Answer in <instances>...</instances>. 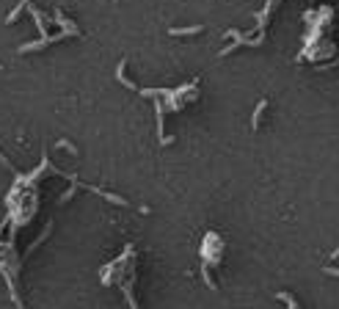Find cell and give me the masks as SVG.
<instances>
[{
  "mask_svg": "<svg viewBox=\"0 0 339 309\" xmlns=\"http://www.w3.org/2000/svg\"><path fill=\"white\" fill-rule=\"evenodd\" d=\"M204 25H188V28H168V33L171 36H196V33H201Z\"/></svg>",
  "mask_w": 339,
  "mask_h": 309,
  "instance_id": "obj_2",
  "label": "cell"
},
{
  "mask_svg": "<svg viewBox=\"0 0 339 309\" xmlns=\"http://www.w3.org/2000/svg\"><path fill=\"white\" fill-rule=\"evenodd\" d=\"M265 108H267V100H262L259 105H256V110H254V116H251V127H259V119H262V113H265Z\"/></svg>",
  "mask_w": 339,
  "mask_h": 309,
  "instance_id": "obj_5",
  "label": "cell"
},
{
  "mask_svg": "<svg viewBox=\"0 0 339 309\" xmlns=\"http://www.w3.org/2000/svg\"><path fill=\"white\" fill-rule=\"evenodd\" d=\"M22 9H28V0H20V3H17V9L11 11L9 17H6V22H9V25H11V22H17V17L22 14Z\"/></svg>",
  "mask_w": 339,
  "mask_h": 309,
  "instance_id": "obj_7",
  "label": "cell"
},
{
  "mask_svg": "<svg viewBox=\"0 0 339 309\" xmlns=\"http://www.w3.org/2000/svg\"><path fill=\"white\" fill-rule=\"evenodd\" d=\"M78 185H80V188H86V191H91V194H99V196H102V199L113 202V205H119V207H127V205H130V202H127V199H124V196H116V194H108V191H102V188H94V185H83V182H80V179H78Z\"/></svg>",
  "mask_w": 339,
  "mask_h": 309,
  "instance_id": "obj_1",
  "label": "cell"
},
{
  "mask_svg": "<svg viewBox=\"0 0 339 309\" xmlns=\"http://www.w3.org/2000/svg\"><path fill=\"white\" fill-rule=\"evenodd\" d=\"M279 298H282V301H287V304H290V306H298V301H295V298H290V295H287V293H282V295H279Z\"/></svg>",
  "mask_w": 339,
  "mask_h": 309,
  "instance_id": "obj_9",
  "label": "cell"
},
{
  "mask_svg": "<svg viewBox=\"0 0 339 309\" xmlns=\"http://www.w3.org/2000/svg\"><path fill=\"white\" fill-rule=\"evenodd\" d=\"M124 69H127V61H119V67H116V80H119V83H124L127 89L138 91V89H135V83H132V80H130V78H127V75H124Z\"/></svg>",
  "mask_w": 339,
  "mask_h": 309,
  "instance_id": "obj_3",
  "label": "cell"
},
{
  "mask_svg": "<svg viewBox=\"0 0 339 309\" xmlns=\"http://www.w3.org/2000/svg\"><path fill=\"white\" fill-rule=\"evenodd\" d=\"M55 22L63 28V31H69V33H75V36H80V28L75 25L72 20H63V14H61V11H55Z\"/></svg>",
  "mask_w": 339,
  "mask_h": 309,
  "instance_id": "obj_4",
  "label": "cell"
},
{
  "mask_svg": "<svg viewBox=\"0 0 339 309\" xmlns=\"http://www.w3.org/2000/svg\"><path fill=\"white\" fill-rule=\"evenodd\" d=\"M55 147H58V149H69L72 155H78V147H75V144H69V141H58Z\"/></svg>",
  "mask_w": 339,
  "mask_h": 309,
  "instance_id": "obj_8",
  "label": "cell"
},
{
  "mask_svg": "<svg viewBox=\"0 0 339 309\" xmlns=\"http://www.w3.org/2000/svg\"><path fill=\"white\" fill-rule=\"evenodd\" d=\"M155 113H157V136H163V102L155 94Z\"/></svg>",
  "mask_w": 339,
  "mask_h": 309,
  "instance_id": "obj_6",
  "label": "cell"
}]
</instances>
